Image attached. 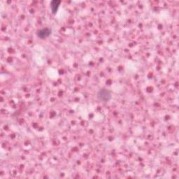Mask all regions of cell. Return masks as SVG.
I'll return each mask as SVG.
<instances>
[{
    "label": "cell",
    "mask_w": 179,
    "mask_h": 179,
    "mask_svg": "<svg viewBox=\"0 0 179 179\" xmlns=\"http://www.w3.org/2000/svg\"><path fill=\"white\" fill-rule=\"evenodd\" d=\"M111 98V93L106 89H101L97 93V99L101 101H108Z\"/></svg>",
    "instance_id": "1"
},
{
    "label": "cell",
    "mask_w": 179,
    "mask_h": 179,
    "mask_svg": "<svg viewBox=\"0 0 179 179\" xmlns=\"http://www.w3.org/2000/svg\"><path fill=\"white\" fill-rule=\"evenodd\" d=\"M51 34V30H50L49 28H43L42 30H39L37 35L39 38L41 39H45L47 37H48Z\"/></svg>",
    "instance_id": "2"
},
{
    "label": "cell",
    "mask_w": 179,
    "mask_h": 179,
    "mask_svg": "<svg viewBox=\"0 0 179 179\" xmlns=\"http://www.w3.org/2000/svg\"><path fill=\"white\" fill-rule=\"evenodd\" d=\"M60 4H61V1H58V0H53L51 2V11L53 12V13H55L57 11L58 7Z\"/></svg>",
    "instance_id": "3"
}]
</instances>
